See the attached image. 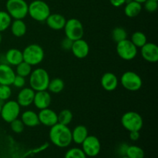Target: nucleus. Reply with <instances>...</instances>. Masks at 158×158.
<instances>
[{
    "mask_svg": "<svg viewBox=\"0 0 158 158\" xmlns=\"http://www.w3.org/2000/svg\"><path fill=\"white\" fill-rule=\"evenodd\" d=\"M31 72H32V66L25 61L21 62L19 64L16 66V71H15L16 75L21 76L26 78V77H29L30 75Z\"/></svg>",
    "mask_w": 158,
    "mask_h": 158,
    "instance_id": "nucleus-30",
    "label": "nucleus"
},
{
    "mask_svg": "<svg viewBox=\"0 0 158 158\" xmlns=\"http://www.w3.org/2000/svg\"><path fill=\"white\" fill-rule=\"evenodd\" d=\"M12 85H13L15 87L22 89V88L24 87L25 85H26V79H25V77H21V76L15 75Z\"/></svg>",
    "mask_w": 158,
    "mask_h": 158,
    "instance_id": "nucleus-36",
    "label": "nucleus"
},
{
    "mask_svg": "<svg viewBox=\"0 0 158 158\" xmlns=\"http://www.w3.org/2000/svg\"><path fill=\"white\" fill-rule=\"evenodd\" d=\"M117 52L122 60L130 61L137 56V48L127 39L117 43Z\"/></svg>",
    "mask_w": 158,
    "mask_h": 158,
    "instance_id": "nucleus-10",
    "label": "nucleus"
},
{
    "mask_svg": "<svg viewBox=\"0 0 158 158\" xmlns=\"http://www.w3.org/2000/svg\"><path fill=\"white\" fill-rule=\"evenodd\" d=\"M81 145L82 150L86 157H97L100 154V150H101L100 140L94 135H88L87 137L81 143Z\"/></svg>",
    "mask_w": 158,
    "mask_h": 158,
    "instance_id": "nucleus-11",
    "label": "nucleus"
},
{
    "mask_svg": "<svg viewBox=\"0 0 158 158\" xmlns=\"http://www.w3.org/2000/svg\"><path fill=\"white\" fill-rule=\"evenodd\" d=\"M12 23V18L6 11H0V32H4Z\"/></svg>",
    "mask_w": 158,
    "mask_h": 158,
    "instance_id": "nucleus-31",
    "label": "nucleus"
},
{
    "mask_svg": "<svg viewBox=\"0 0 158 158\" xmlns=\"http://www.w3.org/2000/svg\"><path fill=\"white\" fill-rule=\"evenodd\" d=\"M63 29L66 37L70 39L73 41L82 39L84 35V28L83 24L77 19L73 18L66 20Z\"/></svg>",
    "mask_w": 158,
    "mask_h": 158,
    "instance_id": "nucleus-7",
    "label": "nucleus"
},
{
    "mask_svg": "<svg viewBox=\"0 0 158 158\" xmlns=\"http://www.w3.org/2000/svg\"><path fill=\"white\" fill-rule=\"evenodd\" d=\"M142 11V5L137 2L131 0L124 7V13L129 18L137 17Z\"/></svg>",
    "mask_w": 158,
    "mask_h": 158,
    "instance_id": "nucleus-24",
    "label": "nucleus"
},
{
    "mask_svg": "<svg viewBox=\"0 0 158 158\" xmlns=\"http://www.w3.org/2000/svg\"><path fill=\"white\" fill-rule=\"evenodd\" d=\"M141 56L148 63H154L158 61V46L155 43H147L140 48Z\"/></svg>",
    "mask_w": 158,
    "mask_h": 158,
    "instance_id": "nucleus-12",
    "label": "nucleus"
},
{
    "mask_svg": "<svg viewBox=\"0 0 158 158\" xmlns=\"http://www.w3.org/2000/svg\"><path fill=\"white\" fill-rule=\"evenodd\" d=\"M6 12L14 19H23L28 15L29 5L25 0H7Z\"/></svg>",
    "mask_w": 158,
    "mask_h": 158,
    "instance_id": "nucleus-5",
    "label": "nucleus"
},
{
    "mask_svg": "<svg viewBox=\"0 0 158 158\" xmlns=\"http://www.w3.org/2000/svg\"><path fill=\"white\" fill-rule=\"evenodd\" d=\"M57 117H58L59 123L68 126L72 122L73 115L70 110L65 109L60 111V114H57Z\"/></svg>",
    "mask_w": 158,
    "mask_h": 158,
    "instance_id": "nucleus-28",
    "label": "nucleus"
},
{
    "mask_svg": "<svg viewBox=\"0 0 158 158\" xmlns=\"http://www.w3.org/2000/svg\"><path fill=\"white\" fill-rule=\"evenodd\" d=\"M2 103H0V112H1V110H2Z\"/></svg>",
    "mask_w": 158,
    "mask_h": 158,
    "instance_id": "nucleus-42",
    "label": "nucleus"
},
{
    "mask_svg": "<svg viewBox=\"0 0 158 158\" xmlns=\"http://www.w3.org/2000/svg\"><path fill=\"white\" fill-rule=\"evenodd\" d=\"M12 95V89L8 85H0V100L6 101Z\"/></svg>",
    "mask_w": 158,
    "mask_h": 158,
    "instance_id": "nucleus-34",
    "label": "nucleus"
},
{
    "mask_svg": "<svg viewBox=\"0 0 158 158\" xmlns=\"http://www.w3.org/2000/svg\"><path fill=\"white\" fill-rule=\"evenodd\" d=\"M2 37L1 32H0V44H1V43H2Z\"/></svg>",
    "mask_w": 158,
    "mask_h": 158,
    "instance_id": "nucleus-41",
    "label": "nucleus"
},
{
    "mask_svg": "<svg viewBox=\"0 0 158 158\" xmlns=\"http://www.w3.org/2000/svg\"><path fill=\"white\" fill-rule=\"evenodd\" d=\"M131 41L132 42L133 44L138 49V48H141L143 45L146 44L148 43V40H147V36L143 32H140V31H137V32H134L131 35Z\"/></svg>",
    "mask_w": 158,
    "mask_h": 158,
    "instance_id": "nucleus-26",
    "label": "nucleus"
},
{
    "mask_svg": "<svg viewBox=\"0 0 158 158\" xmlns=\"http://www.w3.org/2000/svg\"><path fill=\"white\" fill-rule=\"evenodd\" d=\"M111 36L114 42L117 43L127 39V32L123 27H116L113 29Z\"/></svg>",
    "mask_w": 158,
    "mask_h": 158,
    "instance_id": "nucleus-29",
    "label": "nucleus"
},
{
    "mask_svg": "<svg viewBox=\"0 0 158 158\" xmlns=\"http://www.w3.org/2000/svg\"><path fill=\"white\" fill-rule=\"evenodd\" d=\"M120 158H129V157H127V156H122V157H120Z\"/></svg>",
    "mask_w": 158,
    "mask_h": 158,
    "instance_id": "nucleus-43",
    "label": "nucleus"
},
{
    "mask_svg": "<svg viewBox=\"0 0 158 158\" xmlns=\"http://www.w3.org/2000/svg\"><path fill=\"white\" fill-rule=\"evenodd\" d=\"M21 120L25 126L34 127L40 124L38 114L32 110H26L21 115Z\"/></svg>",
    "mask_w": 158,
    "mask_h": 158,
    "instance_id": "nucleus-21",
    "label": "nucleus"
},
{
    "mask_svg": "<svg viewBox=\"0 0 158 158\" xmlns=\"http://www.w3.org/2000/svg\"><path fill=\"white\" fill-rule=\"evenodd\" d=\"M65 87V83L62 79L54 78L49 80L47 89L52 94H60L63 90Z\"/></svg>",
    "mask_w": 158,
    "mask_h": 158,
    "instance_id": "nucleus-25",
    "label": "nucleus"
},
{
    "mask_svg": "<svg viewBox=\"0 0 158 158\" xmlns=\"http://www.w3.org/2000/svg\"><path fill=\"white\" fill-rule=\"evenodd\" d=\"M64 158H87V157L82 149L78 148H73L66 151Z\"/></svg>",
    "mask_w": 158,
    "mask_h": 158,
    "instance_id": "nucleus-32",
    "label": "nucleus"
},
{
    "mask_svg": "<svg viewBox=\"0 0 158 158\" xmlns=\"http://www.w3.org/2000/svg\"><path fill=\"white\" fill-rule=\"evenodd\" d=\"M20 107L15 100H8L2 106L0 116L6 123H10L12 120L19 117L20 114Z\"/></svg>",
    "mask_w": 158,
    "mask_h": 158,
    "instance_id": "nucleus-8",
    "label": "nucleus"
},
{
    "mask_svg": "<svg viewBox=\"0 0 158 158\" xmlns=\"http://www.w3.org/2000/svg\"><path fill=\"white\" fill-rule=\"evenodd\" d=\"M73 43V41L71 40L70 39L67 38V37H65L61 42V47L62 49H64V50H71V48H72Z\"/></svg>",
    "mask_w": 158,
    "mask_h": 158,
    "instance_id": "nucleus-37",
    "label": "nucleus"
},
{
    "mask_svg": "<svg viewBox=\"0 0 158 158\" xmlns=\"http://www.w3.org/2000/svg\"><path fill=\"white\" fill-rule=\"evenodd\" d=\"M51 143L60 148H66L73 142L72 131L66 125L56 123L51 127L49 133Z\"/></svg>",
    "mask_w": 158,
    "mask_h": 158,
    "instance_id": "nucleus-1",
    "label": "nucleus"
},
{
    "mask_svg": "<svg viewBox=\"0 0 158 158\" xmlns=\"http://www.w3.org/2000/svg\"><path fill=\"white\" fill-rule=\"evenodd\" d=\"M44 50L38 44H30L26 46L23 51V61L30 66H36L42 63L44 59Z\"/></svg>",
    "mask_w": 158,
    "mask_h": 158,
    "instance_id": "nucleus-4",
    "label": "nucleus"
},
{
    "mask_svg": "<svg viewBox=\"0 0 158 158\" xmlns=\"http://www.w3.org/2000/svg\"><path fill=\"white\" fill-rule=\"evenodd\" d=\"M38 117L40 123L49 127H51L58 123L57 114L53 111V110L49 109V107L40 110V113L38 114Z\"/></svg>",
    "mask_w": 158,
    "mask_h": 158,
    "instance_id": "nucleus-13",
    "label": "nucleus"
},
{
    "mask_svg": "<svg viewBox=\"0 0 158 158\" xmlns=\"http://www.w3.org/2000/svg\"><path fill=\"white\" fill-rule=\"evenodd\" d=\"M140 131H131L130 132V139L132 141H137L140 139Z\"/></svg>",
    "mask_w": 158,
    "mask_h": 158,
    "instance_id": "nucleus-38",
    "label": "nucleus"
},
{
    "mask_svg": "<svg viewBox=\"0 0 158 158\" xmlns=\"http://www.w3.org/2000/svg\"><path fill=\"white\" fill-rule=\"evenodd\" d=\"M156 1H158V0H156Z\"/></svg>",
    "mask_w": 158,
    "mask_h": 158,
    "instance_id": "nucleus-44",
    "label": "nucleus"
},
{
    "mask_svg": "<svg viewBox=\"0 0 158 158\" xmlns=\"http://www.w3.org/2000/svg\"><path fill=\"white\" fill-rule=\"evenodd\" d=\"M49 80V73L43 68H37L32 70L29 75V85L35 92L47 90Z\"/></svg>",
    "mask_w": 158,
    "mask_h": 158,
    "instance_id": "nucleus-2",
    "label": "nucleus"
},
{
    "mask_svg": "<svg viewBox=\"0 0 158 158\" xmlns=\"http://www.w3.org/2000/svg\"><path fill=\"white\" fill-rule=\"evenodd\" d=\"M51 101H52V98L49 92L46 90L37 91V92H35L32 103L37 109L43 110L49 107L50 106Z\"/></svg>",
    "mask_w": 158,
    "mask_h": 158,
    "instance_id": "nucleus-15",
    "label": "nucleus"
},
{
    "mask_svg": "<svg viewBox=\"0 0 158 158\" xmlns=\"http://www.w3.org/2000/svg\"><path fill=\"white\" fill-rule=\"evenodd\" d=\"M100 84L105 90L111 92L115 90L118 86V78L113 73H105L101 77Z\"/></svg>",
    "mask_w": 158,
    "mask_h": 158,
    "instance_id": "nucleus-18",
    "label": "nucleus"
},
{
    "mask_svg": "<svg viewBox=\"0 0 158 158\" xmlns=\"http://www.w3.org/2000/svg\"><path fill=\"white\" fill-rule=\"evenodd\" d=\"M144 4V9L147 12H154L157 11L158 7L157 1L156 0H146L143 2Z\"/></svg>",
    "mask_w": 158,
    "mask_h": 158,
    "instance_id": "nucleus-35",
    "label": "nucleus"
},
{
    "mask_svg": "<svg viewBox=\"0 0 158 158\" xmlns=\"http://www.w3.org/2000/svg\"><path fill=\"white\" fill-rule=\"evenodd\" d=\"M134 1L137 2H139V3H140V4H142V3L146 1V0H134Z\"/></svg>",
    "mask_w": 158,
    "mask_h": 158,
    "instance_id": "nucleus-40",
    "label": "nucleus"
},
{
    "mask_svg": "<svg viewBox=\"0 0 158 158\" xmlns=\"http://www.w3.org/2000/svg\"><path fill=\"white\" fill-rule=\"evenodd\" d=\"M121 85L126 89L129 91H137L141 88L143 85L142 79L137 73L133 71H127L120 78Z\"/></svg>",
    "mask_w": 158,
    "mask_h": 158,
    "instance_id": "nucleus-9",
    "label": "nucleus"
},
{
    "mask_svg": "<svg viewBox=\"0 0 158 158\" xmlns=\"http://www.w3.org/2000/svg\"><path fill=\"white\" fill-rule=\"evenodd\" d=\"M15 75V72L9 64L0 63V85L11 86Z\"/></svg>",
    "mask_w": 158,
    "mask_h": 158,
    "instance_id": "nucleus-16",
    "label": "nucleus"
},
{
    "mask_svg": "<svg viewBox=\"0 0 158 158\" xmlns=\"http://www.w3.org/2000/svg\"><path fill=\"white\" fill-rule=\"evenodd\" d=\"M144 151L141 148L136 145H131L127 148L125 156L129 158H144Z\"/></svg>",
    "mask_w": 158,
    "mask_h": 158,
    "instance_id": "nucleus-27",
    "label": "nucleus"
},
{
    "mask_svg": "<svg viewBox=\"0 0 158 158\" xmlns=\"http://www.w3.org/2000/svg\"><path fill=\"white\" fill-rule=\"evenodd\" d=\"M10 127L11 130L13 131L15 134H21L23 131H24L25 125L21 120V119H15V120H12L10 123Z\"/></svg>",
    "mask_w": 158,
    "mask_h": 158,
    "instance_id": "nucleus-33",
    "label": "nucleus"
},
{
    "mask_svg": "<svg viewBox=\"0 0 158 158\" xmlns=\"http://www.w3.org/2000/svg\"><path fill=\"white\" fill-rule=\"evenodd\" d=\"M11 32L15 37H23L26 33L27 26L23 19H14L10 25Z\"/></svg>",
    "mask_w": 158,
    "mask_h": 158,
    "instance_id": "nucleus-23",
    "label": "nucleus"
},
{
    "mask_svg": "<svg viewBox=\"0 0 158 158\" xmlns=\"http://www.w3.org/2000/svg\"><path fill=\"white\" fill-rule=\"evenodd\" d=\"M121 123L125 130L131 131H140L143 125V120L140 114L134 111L126 112L121 117Z\"/></svg>",
    "mask_w": 158,
    "mask_h": 158,
    "instance_id": "nucleus-6",
    "label": "nucleus"
},
{
    "mask_svg": "<svg viewBox=\"0 0 158 158\" xmlns=\"http://www.w3.org/2000/svg\"><path fill=\"white\" fill-rule=\"evenodd\" d=\"M34 96H35V91L32 88L23 87L19 92L16 101L20 106L26 107L32 104Z\"/></svg>",
    "mask_w": 158,
    "mask_h": 158,
    "instance_id": "nucleus-17",
    "label": "nucleus"
},
{
    "mask_svg": "<svg viewBox=\"0 0 158 158\" xmlns=\"http://www.w3.org/2000/svg\"><path fill=\"white\" fill-rule=\"evenodd\" d=\"M28 14L35 21L44 22L51 13L47 3L42 0H35L29 5Z\"/></svg>",
    "mask_w": 158,
    "mask_h": 158,
    "instance_id": "nucleus-3",
    "label": "nucleus"
},
{
    "mask_svg": "<svg viewBox=\"0 0 158 158\" xmlns=\"http://www.w3.org/2000/svg\"><path fill=\"white\" fill-rule=\"evenodd\" d=\"M47 26L53 30L59 31L63 29L66 19L63 15L58 13L50 14L46 20Z\"/></svg>",
    "mask_w": 158,
    "mask_h": 158,
    "instance_id": "nucleus-19",
    "label": "nucleus"
},
{
    "mask_svg": "<svg viewBox=\"0 0 158 158\" xmlns=\"http://www.w3.org/2000/svg\"><path fill=\"white\" fill-rule=\"evenodd\" d=\"M73 54L75 57L78 59H84L88 56L89 52V44L86 40L80 39L73 41L72 48H71Z\"/></svg>",
    "mask_w": 158,
    "mask_h": 158,
    "instance_id": "nucleus-14",
    "label": "nucleus"
},
{
    "mask_svg": "<svg viewBox=\"0 0 158 158\" xmlns=\"http://www.w3.org/2000/svg\"><path fill=\"white\" fill-rule=\"evenodd\" d=\"M5 60H6V63L9 66H16L23 61V52L15 48L9 49L5 55Z\"/></svg>",
    "mask_w": 158,
    "mask_h": 158,
    "instance_id": "nucleus-20",
    "label": "nucleus"
},
{
    "mask_svg": "<svg viewBox=\"0 0 158 158\" xmlns=\"http://www.w3.org/2000/svg\"><path fill=\"white\" fill-rule=\"evenodd\" d=\"M110 4L112 5L114 7H120L121 6H123V4H125L127 0H109Z\"/></svg>",
    "mask_w": 158,
    "mask_h": 158,
    "instance_id": "nucleus-39",
    "label": "nucleus"
},
{
    "mask_svg": "<svg viewBox=\"0 0 158 158\" xmlns=\"http://www.w3.org/2000/svg\"><path fill=\"white\" fill-rule=\"evenodd\" d=\"M87 136L88 130L83 125H78L72 131V140L77 144H81Z\"/></svg>",
    "mask_w": 158,
    "mask_h": 158,
    "instance_id": "nucleus-22",
    "label": "nucleus"
}]
</instances>
